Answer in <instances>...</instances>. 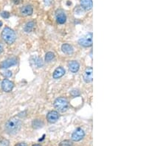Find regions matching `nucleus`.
Wrapping results in <instances>:
<instances>
[{
    "label": "nucleus",
    "instance_id": "nucleus-5",
    "mask_svg": "<svg viewBox=\"0 0 166 146\" xmlns=\"http://www.w3.org/2000/svg\"><path fill=\"white\" fill-rule=\"evenodd\" d=\"M84 136H85V132H84V130L78 128H77V129L74 131L73 134H72V140H73V141L78 142L82 140L84 137Z\"/></svg>",
    "mask_w": 166,
    "mask_h": 146
},
{
    "label": "nucleus",
    "instance_id": "nucleus-19",
    "mask_svg": "<svg viewBox=\"0 0 166 146\" xmlns=\"http://www.w3.org/2000/svg\"><path fill=\"white\" fill-rule=\"evenodd\" d=\"M55 58V55H54L53 52H48L45 55V61L47 62H50Z\"/></svg>",
    "mask_w": 166,
    "mask_h": 146
},
{
    "label": "nucleus",
    "instance_id": "nucleus-21",
    "mask_svg": "<svg viewBox=\"0 0 166 146\" xmlns=\"http://www.w3.org/2000/svg\"><path fill=\"white\" fill-rule=\"evenodd\" d=\"M1 16L4 18H8L10 17V13L8 12H7V11H3L2 13H1Z\"/></svg>",
    "mask_w": 166,
    "mask_h": 146
},
{
    "label": "nucleus",
    "instance_id": "nucleus-25",
    "mask_svg": "<svg viewBox=\"0 0 166 146\" xmlns=\"http://www.w3.org/2000/svg\"><path fill=\"white\" fill-rule=\"evenodd\" d=\"M2 26V22L1 21H0V28H1V27Z\"/></svg>",
    "mask_w": 166,
    "mask_h": 146
},
{
    "label": "nucleus",
    "instance_id": "nucleus-1",
    "mask_svg": "<svg viewBox=\"0 0 166 146\" xmlns=\"http://www.w3.org/2000/svg\"><path fill=\"white\" fill-rule=\"evenodd\" d=\"M21 125H22V123L20 119L16 117H11L7 121L5 124V131L9 134H16L21 129Z\"/></svg>",
    "mask_w": 166,
    "mask_h": 146
},
{
    "label": "nucleus",
    "instance_id": "nucleus-22",
    "mask_svg": "<svg viewBox=\"0 0 166 146\" xmlns=\"http://www.w3.org/2000/svg\"><path fill=\"white\" fill-rule=\"evenodd\" d=\"M3 75L5 76L6 78H10L12 76V72L11 71H6L3 73Z\"/></svg>",
    "mask_w": 166,
    "mask_h": 146
},
{
    "label": "nucleus",
    "instance_id": "nucleus-24",
    "mask_svg": "<svg viewBox=\"0 0 166 146\" xmlns=\"http://www.w3.org/2000/svg\"><path fill=\"white\" fill-rule=\"evenodd\" d=\"M3 50H4V47H3V44L2 43L0 42V54L2 53L3 52Z\"/></svg>",
    "mask_w": 166,
    "mask_h": 146
},
{
    "label": "nucleus",
    "instance_id": "nucleus-8",
    "mask_svg": "<svg viewBox=\"0 0 166 146\" xmlns=\"http://www.w3.org/2000/svg\"><path fill=\"white\" fill-rule=\"evenodd\" d=\"M55 17H56L57 22L60 24H64L66 22V20H67V16H66V14L62 10H58L56 11V13H55Z\"/></svg>",
    "mask_w": 166,
    "mask_h": 146
},
{
    "label": "nucleus",
    "instance_id": "nucleus-10",
    "mask_svg": "<svg viewBox=\"0 0 166 146\" xmlns=\"http://www.w3.org/2000/svg\"><path fill=\"white\" fill-rule=\"evenodd\" d=\"M93 69L92 67H88L86 69L84 74V80L86 83H90L92 81Z\"/></svg>",
    "mask_w": 166,
    "mask_h": 146
},
{
    "label": "nucleus",
    "instance_id": "nucleus-20",
    "mask_svg": "<svg viewBox=\"0 0 166 146\" xmlns=\"http://www.w3.org/2000/svg\"><path fill=\"white\" fill-rule=\"evenodd\" d=\"M60 146H72V144L70 141H64L60 144Z\"/></svg>",
    "mask_w": 166,
    "mask_h": 146
},
{
    "label": "nucleus",
    "instance_id": "nucleus-12",
    "mask_svg": "<svg viewBox=\"0 0 166 146\" xmlns=\"http://www.w3.org/2000/svg\"><path fill=\"white\" fill-rule=\"evenodd\" d=\"M69 69L70 70V72H72L73 73H76L79 70L80 65L78 64V62H77L76 61H70L68 64Z\"/></svg>",
    "mask_w": 166,
    "mask_h": 146
},
{
    "label": "nucleus",
    "instance_id": "nucleus-13",
    "mask_svg": "<svg viewBox=\"0 0 166 146\" xmlns=\"http://www.w3.org/2000/svg\"><path fill=\"white\" fill-rule=\"evenodd\" d=\"M81 5L85 11H90L92 8V0H81Z\"/></svg>",
    "mask_w": 166,
    "mask_h": 146
},
{
    "label": "nucleus",
    "instance_id": "nucleus-4",
    "mask_svg": "<svg viewBox=\"0 0 166 146\" xmlns=\"http://www.w3.org/2000/svg\"><path fill=\"white\" fill-rule=\"evenodd\" d=\"M78 43L81 46L84 47H89L92 45V33H90L86 35L85 36L80 38Z\"/></svg>",
    "mask_w": 166,
    "mask_h": 146
},
{
    "label": "nucleus",
    "instance_id": "nucleus-9",
    "mask_svg": "<svg viewBox=\"0 0 166 146\" xmlns=\"http://www.w3.org/2000/svg\"><path fill=\"white\" fill-rule=\"evenodd\" d=\"M14 86L13 83L8 79H5L2 83V89L5 92H9L13 89Z\"/></svg>",
    "mask_w": 166,
    "mask_h": 146
},
{
    "label": "nucleus",
    "instance_id": "nucleus-6",
    "mask_svg": "<svg viewBox=\"0 0 166 146\" xmlns=\"http://www.w3.org/2000/svg\"><path fill=\"white\" fill-rule=\"evenodd\" d=\"M17 64V59L16 58H10L4 61L2 64H0V67L2 69H7L12 66L16 65Z\"/></svg>",
    "mask_w": 166,
    "mask_h": 146
},
{
    "label": "nucleus",
    "instance_id": "nucleus-2",
    "mask_svg": "<svg viewBox=\"0 0 166 146\" xmlns=\"http://www.w3.org/2000/svg\"><path fill=\"white\" fill-rule=\"evenodd\" d=\"M2 37L4 41L8 44H12L13 43L15 42L16 39V33L14 32L13 30L8 28V27H5L4 28L2 33Z\"/></svg>",
    "mask_w": 166,
    "mask_h": 146
},
{
    "label": "nucleus",
    "instance_id": "nucleus-3",
    "mask_svg": "<svg viewBox=\"0 0 166 146\" xmlns=\"http://www.w3.org/2000/svg\"><path fill=\"white\" fill-rule=\"evenodd\" d=\"M54 106L58 111L65 112L69 108L68 101L64 97H58L54 102Z\"/></svg>",
    "mask_w": 166,
    "mask_h": 146
},
{
    "label": "nucleus",
    "instance_id": "nucleus-18",
    "mask_svg": "<svg viewBox=\"0 0 166 146\" xmlns=\"http://www.w3.org/2000/svg\"><path fill=\"white\" fill-rule=\"evenodd\" d=\"M32 125L34 128H40L44 125V123H43V122L41 121V120L36 119V120H34L33 121Z\"/></svg>",
    "mask_w": 166,
    "mask_h": 146
},
{
    "label": "nucleus",
    "instance_id": "nucleus-17",
    "mask_svg": "<svg viewBox=\"0 0 166 146\" xmlns=\"http://www.w3.org/2000/svg\"><path fill=\"white\" fill-rule=\"evenodd\" d=\"M31 62L33 63L34 66H35L36 67H41L43 65H44L43 61L41 60V58H34L33 60L31 61Z\"/></svg>",
    "mask_w": 166,
    "mask_h": 146
},
{
    "label": "nucleus",
    "instance_id": "nucleus-11",
    "mask_svg": "<svg viewBox=\"0 0 166 146\" xmlns=\"http://www.w3.org/2000/svg\"><path fill=\"white\" fill-rule=\"evenodd\" d=\"M33 12V9L31 5H25L20 9V13L23 16H28L32 15Z\"/></svg>",
    "mask_w": 166,
    "mask_h": 146
},
{
    "label": "nucleus",
    "instance_id": "nucleus-16",
    "mask_svg": "<svg viewBox=\"0 0 166 146\" xmlns=\"http://www.w3.org/2000/svg\"><path fill=\"white\" fill-rule=\"evenodd\" d=\"M35 28V22L33 21H31L25 24V31L27 33H30Z\"/></svg>",
    "mask_w": 166,
    "mask_h": 146
},
{
    "label": "nucleus",
    "instance_id": "nucleus-23",
    "mask_svg": "<svg viewBox=\"0 0 166 146\" xmlns=\"http://www.w3.org/2000/svg\"><path fill=\"white\" fill-rule=\"evenodd\" d=\"M15 146H28V145H27L26 143L25 142H19V143H17Z\"/></svg>",
    "mask_w": 166,
    "mask_h": 146
},
{
    "label": "nucleus",
    "instance_id": "nucleus-7",
    "mask_svg": "<svg viewBox=\"0 0 166 146\" xmlns=\"http://www.w3.org/2000/svg\"><path fill=\"white\" fill-rule=\"evenodd\" d=\"M59 118V114L56 111H50L47 115V121L50 123H55V122Z\"/></svg>",
    "mask_w": 166,
    "mask_h": 146
},
{
    "label": "nucleus",
    "instance_id": "nucleus-26",
    "mask_svg": "<svg viewBox=\"0 0 166 146\" xmlns=\"http://www.w3.org/2000/svg\"><path fill=\"white\" fill-rule=\"evenodd\" d=\"M33 146H41V145H38V144H36V145H33Z\"/></svg>",
    "mask_w": 166,
    "mask_h": 146
},
{
    "label": "nucleus",
    "instance_id": "nucleus-15",
    "mask_svg": "<svg viewBox=\"0 0 166 146\" xmlns=\"http://www.w3.org/2000/svg\"><path fill=\"white\" fill-rule=\"evenodd\" d=\"M64 74H65V69H64L63 67H58V68L54 71L52 77H53V78H55V79H58V78H61L63 75H64Z\"/></svg>",
    "mask_w": 166,
    "mask_h": 146
},
{
    "label": "nucleus",
    "instance_id": "nucleus-14",
    "mask_svg": "<svg viewBox=\"0 0 166 146\" xmlns=\"http://www.w3.org/2000/svg\"><path fill=\"white\" fill-rule=\"evenodd\" d=\"M61 50H62L63 52L67 55H71L73 53L74 49L72 46L69 44H64L61 46Z\"/></svg>",
    "mask_w": 166,
    "mask_h": 146
}]
</instances>
